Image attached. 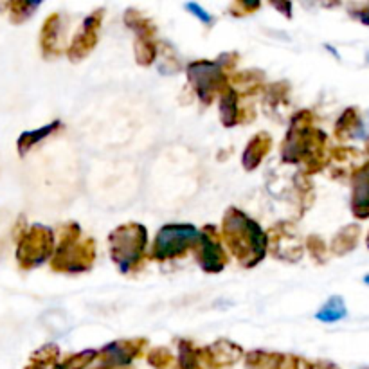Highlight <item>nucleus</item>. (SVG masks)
Here are the masks:
<instances>
[{
	"label": "nucleus",
	"mask_w": 369,
	"mask_h": 369,
	"mask_svg": "<svg viewBox=\"0 0 369 369\" xmlns=\"http://www.w3.org/2000/svg\"><path fill=\"white\" fill-rule=\"evenodd\" d=\"M352 207L356 218H369V162L353 177Z\"/></svg>",
	"instance_id": "obj_12"
},
{
	"label": "nucleus",
	"mask_w": 369,
	"mask_h": 369,
	"mask_svg": "<svg viewBox=\"0 0 369 369\" xmlns=\"http://www.w3.org/2000/svg\"><path fill=\"white\" fill-rule=\"evenodd\" d=\"M178 369H213L205 347H196L189 340L178 343Z\"/></svg>",
	"instance_id": "obj_14"
},
{
	"label": "nucleus",
	"mask_w": 369,
	"mask_h": 369,
	"mask_svg": "<svg viewBox=\"0 0 369 369\" xmlns=\"http://www.w3.org/2000/svg\"><path fill=\"white\" fill-rule=\"evenodd\" d=\"M359 236H361V227L359 226H347L343 230H339V235L335 236L333 242H331V251L337 254V256H343L347 254L350 251H353L359 242Z\"/></svg>",
	"instance_id": "obj_18"
},
{
	"label": "nucleus",
	"mask_w": 369,
	"mask_h": 369,
	"mask_svg": "<svg viewBox=\"0 0 369 369\" xmlns=\"http://www.w3.org/2000/svg\"><path fill=\"white\" fill-rule=\"evenodd\" d=\"M58 356H60V350L52 344H47L40 352H36V355L33 356V364H38L42 368H54Z\"/></svg>",
	"instance_id": "obj_24"
},
{
	"label": "nucleus",
	"mask_w": 369,
	"mask_h": 369,
	"mask_svg": "<svg viewBox=\"0 0 369 369\" xmlns=\"http://www.w3.org/2000/svg\"><path fill=\"white\" fill-rule=\"evenodd\" d=\"M258 8H260V4H258V2H252V4H249V2H236V4L230 8V11H236V9H240L238 13H235L236 17H240L242 13L249 15V13H252V11H256Z\"/></svg>",
	"instance_id": "obj_26"
},
{
	"label": "nucleus",
	"mask_w": 369,
	"mask_h": 369,
	"mask_svg": "<svg viewBox=\"0 0 369 369\" xmlns=\"http://www.w3.org/2000/svg\"><path fill=\"white\" fill-rule=\"evenodd\" d=\"M368 247H369V235H368Z\"/></svg>",
	"instance_id": "obj_31"
},
{
	"label": "nucleus",
	"mask_w": 369,
	"mask_h": 369,
	"mask_svg": "<svg viewBox=\"0 0 369 369\" xmlns=\"http://www.w3.org/2000/svg\"><path fill=\"white\" fill-rule=\"evenodd\" d=\"M364 283H366V285H369V276H366V278H364Z\"/></svg>",
	"instance_id": "obj_30"
},
{
	"label": "nucleus",
	"mask_w": 369,
	"mask_h": 369,
	"mask_svg": "<svg viewBox=\"0 0 369 369\" xmlns=\"http://www.w3.org/2000/svg\"><path fill=\"white\" fill-rule=\"evenodd\" d=\"M220 116L223 126L230 128L236 126L242 118H240V104H238V94L233 87L227 88L223 94L220 96Z\"/></svg>",
	"instance_id": "obj_17"
},
{
	"label": "nucleus",
	"mask_w": 369,
	"mask_h": 369,
	"mask_svg": "<svg viewBox=\"0 0 369 369\" xmlns=\"http://www.w3.org/2000/svg\"><path fill=\"white\" fill-rule=\"evenodd\" d=\"M308 369H339L335 364H331V362H326V361H319V362H313V364H308Z\"/></svg>",
	"instance_id": "obj_28"
},
{
	"label": "nucleus",
	"mask_w": 369,
	"mask_h": 369,
	"mask_svg": "<svg viewBox=\"0 0 369 369\" xmlns=\"http://www.w3.org/2000/svg\"><path fill=\"white\" fill-rule=\"evenodd\" d=\"M110 256L123 274L137 270L144 260L148 233L141 223H125L112 230L109 236Z\"/></svg>",
	"instance_id": "obj_4"
},
{
	"label": "nucleus",
	"mask_w": 369,
	"mask_h": 369,
	"mask_svg": "<svg viewBox=\"0 0 369 369\" xmlns=\"http://www.w3.org/2000/svg\"><path fill=\"white\" fill-rule=\"evenodd\" d=\"M312 113L308 110L295 113L288 128L287 139L283 141V161L294 164H306V173L324 168L326 135L312 126Z\"/></svg>",
	"instance_id": "obj_2"
},
{
	"label": "nucleus",
	"mask_w": 369,
	"mask_h": 369,
	"mask_svg": "<svg viewBox=\"0 0 369 369\" xmlns=\"http://www.w3.org/2000/svg\"><path fill=\"white\" fill-rule=\"evenodd\" d=\"M200 230L189 223H171L164 226L153 244V258L157 261L175 260L198 245Z\"/></svg>",
	"instance_id": "obj_6"
},
{
	"label": "nucleus",
	"mask_w": 369,
	"mask_h": 369,
	"mask_svg": "<svg viewBox=\"0 0 369 369\" xmlns=\"http://www.w3.org/2000/svg\"><path fill=\"white\" fill-rule=\"evenodd\" d=\"M306 245H308L310 252H312V256L315 258V260H319V261L324 260L326 245H324V242L319 238V236H310L308 242H306Z\"/></svg>",
	"instance_id": "obj_25"
},
{
	"label": "nucleus",
	"mask_w": 369,
	"mask_h": 369,
	"mask_svg": "<svg viewBox=\"0 0 369 369\" xmlns=\"http://www.w3.org/2000/svg\"><path fill=\"white\" fill-rule=\"evenodd\" d=\"M196 258L198 265L204 272L218 274L226 269L227 252L223 251L220 244V236L217 233V227L205 226L200 230V240L196 245Z\"/></svg>",
	"instance_id": "obj_8"
},
{
	"label": "nucleus",
	"mask_w": 369,
	"mask_h": 369,
	"mask_svg": "<svg viewBox=\"0 0 369 369\" xmlns=\"http://www.w3.org/2000/svg\"><path fill=\"white\" fill-rule=\"evenodd\" d=\"M205 353H207L213 369H221L242 361L244 350L238 344L230 343V340H218L211 346H205Z\"/></svg>",
	"instance_id": "obj_13"
},
{
	"label": "nucleus",
	"mask_w": 369,
	"mask_h": 369,
	"mask_svg": "<svg viewBox=\"0 0 369 369\" xmlns=\"http://www.w3.org/2000/svg\"><path fill=\"white\" fill-rule=\"evenodd\" d=\"M359 18H361L362 22L369 26V8H366L364 11H361V13H359Z\"/></svg>",
	"instance_id": "obj_29"
},
{
	"label": "nucleus",
	"mask_w": 369,
	"mask_h": 369,
	"mask_svg": "<svg viewBox=\"0 0 369 369\" xmlns=\"http://www.w3.org/2000/svg\"><path fill=\"white\" fill-rule=\"evenodd\" d=\"M157 56V45L153 38H135V60L143 67L152 65Z\"/></svg>",
	"instance_id": "obj_23"
},
{
	"label": "nucleus",
	"mask_w": 369,
	"mask_h": 369,
	"mask_svg": "<svg viewBox=\"0 0 369 369\" xmlns=\"http://www.w3.org/2000/svg\"><path fill=\"white\" fill-rule=\"evenodd\" d=\"M226 70L227 69L221 65L220 60H200L187 65V79L195 88L196 96L205 104L213 103L218 94L221 96L229 88Z\"/></svg>",
	"instance_id": "obj_5"
},
{
	"label": "nucleus",
	"mask_w": 369,
	"mask_h": 369,
	"mask_svg": "<svg viewBox=\"0 0 369 369\" xmlns=\"http://www.w3.org/2000/svg\"><path fill=\"white\" fill-rule=\"evenodd\" d=\"M103 13L104 9H100V11H94V13L85 18L81 29L78 31V35L74 36L72 44H70L69 51H67L70 60L79 61L83 58H87L94 51V47L97 45V36H100Z\"/></svg>",
	"instance_id": "obj_10"
},
{
	"label": "nucleus",
	"mask_w": 369,
	"mask_h": 369,
	"mask_svg": "<svg viewBox=\"0 0 369 369\" xmlns=\"http://www.w3.org/2000/svg\"><path fill=\"white\" fill-rule=\"evenodd\" d=\"M58 126H60V121H54L51 123V125L44 126V128H38V130L22 134V137L18 139V152H20V155H26L31 148L35 146V144H38L42 139H45L49 134H52V132L56 130Z\"/></svg>",
	"instance_id": "obj_21"
},
{
	"label": "nucleus",
	"mask_w": 369,
	"mask_h": 369,
	"mask_svg": "<svg viewBox=\"0 0 369 369\" xmlns=\"http://www.w3.org/2000/svg\"><path fill=\"white\" fill-rule=\"evenodd\" d=\"M223 238L245 269L256 267L265 258L269 247V236L260 223L236 207L227 209L223 217Z\"/></svg>",
	"instance_id": "obj_1"
},
{
	"label": "nucleus",
	"mask_w": 369,
	"mask_h": 369,
	"mask_svg": "<svg viewBox=\"0 0 369 369\" xmlns=\"http://www.w3.org/2000/svg\"><path fill=\"white\" fill-rule=\"evenodd\" d=\"M186 8L189 9V11H193V13H195V17H198L200 20H202V22H204V24H211V22H213V17H209V15L204 11V9L200 8V6H196V4H187Z\"/></svg>",
	"instance_id": "obj_27"
},
{
	"label": "nucleus",
	"mask_w": 369,
	"mask_h": 369,
	"mask_svg": "<svg viewBox=\"0 0 369 369\" xmlns=\"http://www.w3.org/2000/svg\"><path fill=\"white\" fill-rule=\"evenodd\" d=\"M148 346L146 339H128L116 340L97 352L96 359H100V366H109V368H126L132 361L144 353Z\"/></svg>",
	"instance_id": "obj_9"
},
{
	"label": "nucleus",
	"mask_w": 369,
	"mask_h": 369,
	"mask_svg": "<svg viewBox=\"0 0 369 369\" xmlns=\"http://www.w3.org/2000/svg\"><path fill=\"white\" fill-rule=\"evenodd\" d=\"M247 369H308V362L295 355L251 352L245 356Z\"/></svg>",
	"instance_id": "obj_11"
},
{
	"label": "nucleus",
	"mask_w": 369,
	"mask_h": 369,
	"mask_svg": "<svg viewBox=\"0 0 369 369\" xmlns=\"http://www.w3.org/2000/svg\"><path fill=\"white\" fill-rule=\"evenodd\" d=\"M346 304L340 295H333L326 301V304L315 313V319L321 322H335L346 317Z\"/></svg>",
	"instance_id": "obj_20"
},
{
	"label": "nucleus",
	"mask_w": 369,
	"mask_h": 369,
	"mask_svg": "<svg viewBox=\"0 0 369 369\" xmlns=\"http://www.w3.org/2000/svg\"><path fill=\"white\" fill-rule=\"evenodd\" d=\"M96 260V245L92 238H83L78 223L61 227L60 244L54 249L51 267L56 272L79 274L91 269Z\"/></svg>",
	"instance_id": "obj_3"
},
{
	"label": "nucleus",
	"mask_w": 369,
	"mask_h": 369,
	"mask_svg": "<svg viewBox=\"0 0 369 369\" xmlns=\"http://www.w3.org/2000/svg\"><path fill=\"white\" fill-rule=\"evenodd\" d=\"M356 130H362L361 119L355 109L344 110V113L339 118L337 125H335V134L339 139H347V137H359Z\"/></svg>",
	"instance_id": "obj_19"
},
{
	"label": "nucleus",
	"mask_w": 369,
	"mask_h": 369,
	"mask_svg": "<svg viewBox=\"0 0 369 369\" xmlns=\"http://www.w3.org/2000/svg\"><path fill=\"white\" fill-rule=\"evenodd\" d=\"M272 148V139L270 135L261 132V134L254 135L251 141H249L247 148H245L244 157H242V162H244V168L247 171L256 170L258 166L261 164V161L265 159L267 153L270 152Z\"/></svg>",
	"instance_id": "obj_15"
},
{
	"label": "nucleus",
	"mask_w": 369,
	"mask_h": 369,
	"mask_svg": "<svg viewBox=\"0 0 369 369\" xmlns=\"http://www.w3.org/2000/svg\"><path fill=\"white\" fill-rule=\"evenodd\" d=\"M52 254H54V233L49 227L33 226L20 240L17 258L22 269H33L42 265Z\"/></svg>",
	"instance_id": "obj_7"
},
{
	"label": "nucleus",
	"mask_w": 369,
	"mask_h": 369,
	"mask_svg": "<svg viewBox=\"0 0 369 369\" xmlns=\"http://www.w3.org/2000/svg\"><path fill=\"white\" fill-rule=\"evenodd\" d=\"M146 359L148 364L155 369H178V361L171 355L168 347H153Z\"/></svg>",
	"instance_id": "obj_22"
},
{
	"label": "nucleus",
	"mask_w": 369,
	"mask_h": 369,
	"mask_svg": "<svg viewBox=\"0 0 369 369\" xmlns=\"http://www.w3.org/2000/svg\"><path fill=\"white\" fill-rule=\"evenodd\" d=\"M61 42V18L60 15H51L45 20L44 29H42V49L47 58L58 56L60 54Z\"/></svg>",
	"instance_id": "obj_16"
}]
</instances>
